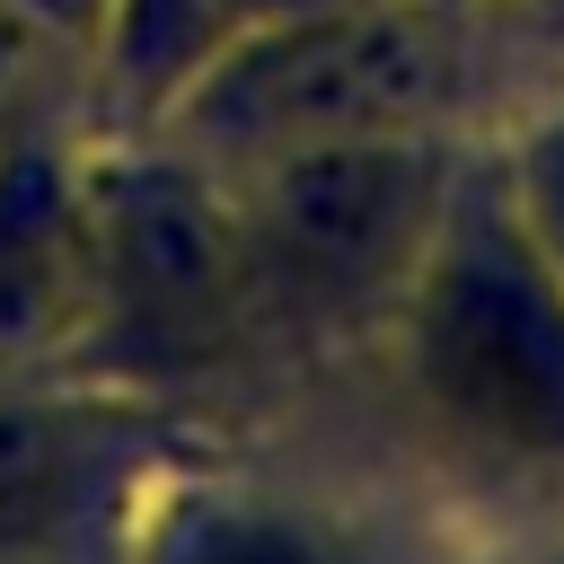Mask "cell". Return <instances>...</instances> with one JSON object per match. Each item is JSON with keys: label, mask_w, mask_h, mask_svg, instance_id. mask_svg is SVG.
<instances>
[{"label": "cell", "mask_w": 564, "mask_h": 564, "mask_svg": "<svg viewBox=\"0 0 564 564\" xmlns=\"http://www.w3.org/2000/svg\"><path fill=\"white\" fill-rule=\"evenodd\" d=\"M485 26H494V44H502L511 70L564 62V0H485Z\"/></svg>", "instance_id": "52a82bcc"}, {"label": "cell", "mask_w": 564, "mask_h": 564, "mask_svg": "<svg viewBox=\"0 0 564 564\" xmlns=\"http://www.w3.org/2000/svg\"><path fill=\"white\" fill-rule=\"evenodd\" d=\"M511 62L476 9L441 0H335L308 18L238 26L194 88L150 123L212 167H247L308 141L485 123Z\"/></svg>", "instance_id": "277c9868"}, {"label": "cell", "mask_w": 564, "mask_h": 564, "mask_svg": "<svg viewBox=\"0 0 564 564\" xmlns=\"http://www.w3.org/2000/svg\"><path fill=\"white\" fill-rule=\"evenodd\" d=\"M467 141L476 123H432V132H361V141H308L220 167L238 203L264 405L335 379L361 352V335L414 273L423 238L441 229L467 176Z\"/></svg>", "instance_id": "3957f363"}, {"label": "cell", "mask_w": 564, "mask_h": 564, "mask_svg": "<svg viewBox=\"0 0 564 564\" xmlns=\"http://www.w3.org/2000/svg\"><path fill=\"white\" fill-rule=\"evenodd\" d=\"M485 546L308 397L203 414L115 520V564H476Z\"/></svg>", "instance_id": "7a4b0ae2"}, {"label": "cell", "mask_w": 564, "mask_h": 564, "mask_svg": "<svg viewBox=\"0 0 564 564\" xmlns=\"http://www.w3.org/2000/svg\"><path fill=\"white\" fill-rule=\"evenodd\" d=\"M476 564H564V529H520V538H494Z\"/></svg>", "instance_id": "9c48e42d"}, {"label": "cell", "mask_w": 564, "mask_h": 564, "mask_svg": "<svg viewBox=\"0 0 564 564\" xmlns=\"http://www.w3.org/2000/svg\"><path fill=\"white\" fill-rule=\"evenodd\" d=\"M441 9H476V18H485V0H441Z\"/></svg>", "instance_id": "8fae6325"}, {"label": "cell", "mask_w": 564, "mask_h": 564, "mask_svg": "<svg viewBox=\"0 0 564 564\" xmlns=\"http://www.w3.org/2000/svg\"><path fill=\"white\" fill-rule=\"evenodd\" d=\"M88 335V220H79V106L0 141V388L53 379Z\"/></svg>", "instance_id": "5b68a950"}, {"label": "cell", "mask_w": 564, "mask_h": 564, "mask_svg": "<svg viewBox=\"0 0 564 564\" xmlns=\"http://www.w3.org/2000/svg\"><path fill=\"white\" fill-rule=\"evenodd\" d=\"M0 564H115V529L106 538H70V546H35V555H0Z\"/></svg>", "instance_id": "30bf717a"}, {"label": "cell", "mask_w": 564, "mask_h": 564, "mask_svg": "<svg viewBox=\"0 0 564 564\" xmlns=\"http://www.w3.org/2000/svg\"><path fill=\"white\" fill-rule=\"evenodd\" d=\"M476 167L564 282V62L502 79V97L476 123Z\"/></svg>", "instance_id": "8992f818"}, {"label": "cell", "mask_w": 564, "mask_h": 564, "mask_svg": "<svg viewBox=\"0 0 564 564\" xmlns=\"http://www.w3.org/2000/svg\"><path fill=\"white\" fill-rule=\"evenodd\" d=\"M9 9H18L26 26H44L70 62L88 53V35H97V18H106V0H9Z\"/></svg>", "instance_id": "ba28073f"}, {"label": "cell", "mask_w": 564, "mask_h": 564, "mask_svg": "<svg viewBox=\"0 0 564 564\" xmlns=\"http://www.w3.org/2000/svg\"><path fill=\"white\" fill-rule=\"evenodd\" d=\"M405 467L458 529H564V282L476 167L361 352L300 388Z\"/></svg>", "instance_id": "6da1fadb"}]
</instances>
